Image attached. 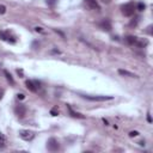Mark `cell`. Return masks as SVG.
Wrapping results in <instances>:
<instances>
[{
	"mask_svg": "<svg viewBox=\"0 0 153 153\" xmlns=\"http://www.w3.org/2000/svg\"><path fill=\"white\" fill-rule=\"evenodd\" d=\"M121 10H122V13L126 17H131L134 14V12H135V5L133 2H128V4L123 5L121 7Z\"/></svg>",
	"mask_w": 153,
	"mask_h": 153,
	"instance_id": "obj_1",
	"label": "cell"
},
{
	"mask_svg": "<svg viewBox=\"0 0 153 153\" xmlns=\"http://www.w3.org/2000/svg\"><path fill=\"white\" fill-rule=\"evenodd\" d=\"M84 98L93 102H104V100H111L114 97L112 96H88V94H81Z\"/></svg>",
	"mask_w": 153,
	"mask_h": 153,
	"instance_id": "obj_2",
	"label": "cell"
},
{
	"mask_svg": "<svg viewBox=\"0 0 153 153\" xmlns=\"http://www.w3.org/2000/svg\"><path fill=\"white\" fill-rule=\"evenodd\" d=\"M19 136L25 141H31L35 137V133L29 129H22V130H19Z\"/></svg>",
	"mask_w": 153,
	"mask_h": 153,
	"instance_id": "obj_3",
	"label": "cell"
},
{
	"mask_svg": "<svg viewBox=\"0 0 153 153\" xmlns=\"http://www.w3.org/2000/svg\"><path fill=\"white\" fill-rule=\"evenodd\" d=\"M0 38L8 43H16V37L10 31H0Z\"/></svg>",
	"mask_w": 153,
	"mask_h": 153,
	"instance_id": "obj_4",
	"label": "cell"
},
{
	"mask_svg": "<svg viewBox=\"0 0 153 153\" xmlns=\"http://www.w3.org/2000/svg\"><path fill=\"white\" fill-rule=\"evenodd\" d=\"M59 147H60L59 141H57L55 137H50V139L48 140V142H47V148H48V151L55 152V151L59 149Z\"/></svg>",
	"mask_w": 153,
	"mask_h": 153,
	"instance_id": "obj_5",
	"label": "cell"
},
{
	"mask_svg": "<svg viewBox=\"0 0 153 153\" xmlns=\"http://www.w3.org/2000/svg\"><path fill=\"white\" fill-rule=\"evenodd\" d=\"M14 112H16V115H17L19 118H23V117L25 116V114H26V108H25V105H24V104L17 105V106L14 108Z\"/></svg>",
	"mask_w": 153,
	"mask_h": 153,
	"instance_id": "obj_6",
	"label": "cell"
},
{
	"mask_svg": "<svg viewBox=\"0 0 153 153\" xmlns=\"http://www.w3.org/2000/svg\"><path fill=\"white\" fill-rule=\"evenodd\" d=\"M85 5H86V7L88 10H97V11L100 10L97 0H85Z\"/></svg>",
	"mask_w": 153,
	"mask_h": 153,
	"instance_id": "obj_7",
	"label": "cell"
},
{
	"mask_svg": "<svg viewBox=\"0 0 153 153\" xmlns=\"http://www.w3.org/2000/svg\"><path fill=\"white\" fill-rule=\"evenodd\" d=\"M98 26L104 31H110L111 30V23H110L109 19H103L102 22L98 23Z\"/></svg>",
	"mask_w": 153,
	"mask_h": 153,
	"instance_id": "obj_8",
	"label": "cell"
},
{
	"mask_svg": "<svg viewBox=\"0 0 153 153\" xmlns=\"http://www.w3.org/2000/svg\"><path fill=\"white\" fill-rule=\"evenodd\" d=\"M25 85H26V88L30 90L31 92H36L37 91V87L39 85V82L37 81H32V80H26L25 81Z\"/></svg>",
	"mask_w": 153,
	"mask_h": 153,
	"instance_id": "obj_9",
	"label": "cell"
},
{
	"mask_svg": "<svg viewBox=\"0 0 153 153\" xmlns=\"http://www.w3.org/2000/svg\"><path fill=\"white\" fill-rule=\"evenodd\" d=\"M124 39H126V42H127L128 44H130V45H135V43H136V41H137V37H136V36L128 35Z\"/></svg>",
	"mask_w": 153,
	"mask_h": 153,
	"instance_id": "obj_10",
	"label": "cell"
},
{
	"mask_svg": "<svg viewBox=\"0 0 153 153\" xmlns=\"http://www.w3.org/2000/svg\"><path fill=\"white\" fill-rule=\"evenodd\" d=\"M118 74L120 75H123V76H130V78H136L137 76L136 74H134L131 72H128L126 69H118Z\"/></svg>",
	"mask_w": 153,
	"mask_h": 153,
	"instance_id": "obj_11",
	"label": "cell"
},
{
	"mask_svg": "<svg viewBox=\"0 0 153 153\" xmlns=\"http://www.w3.org/2000/svg\"><path fill=\"white\" fill-rule=\"evenodd\" d=\"M147 44H148V41L147 39H140V38H137V41L135 43V45H137L139 48H145Z\"/></svg>",
	"mask_w": 153,
	"mask_h": 153,
	"instance_id": "obj_12",
	"label": "cell"
},
{
	"mask_svg": "<svg viewBox=\"0 0 153 153\" xmlns=\"http://www.w3.org/2000/svg\"><path fill=\"white\" fill-rule=\"evenodd\" d=\"M67 108H68V110H69V114L73 116V117H78V118H84V115H81V114H79V112H75V111H73L72 110V108L69 106V105H67Z\"/></svg>",
	"mask_w": 153,
	"mask_h": 153,
	"instance_id": "obj_13",
	"label": "cell"
},
{
	"mask_svg": "<svg viewBox=\"0 0 153 153\" xmlns=\"http://www.w3.org/2000/svg\"><path fill=\"white\" fill-rule=\"evenodd\" d=\"M4 74H5V76H6V79H7V80H8V81H10V82L13 85V84H14V80H13L12 75H11V74H10L7 71H4Z\"/></svg>",
	"mask_w": 153,
	"mask_h": 153,
	"instance_id": "obj_14",
	"label": "cell"
},
{
	"mask_svg": "<svg viewBox=\"0 0 153 153\" xmlns=\"http://www.w3.org/2000/svg\"><path fill=\"white\" fill-rule=\"evenodd\" d=\"M137 23H139V17H135V18H133L131 22L129 23V26H130V27H133V26L135 27V26L137 25Z\"/></svg>",
	"mask_w": 153,
	"mask_h": 153,
	"instance_id": "obj_15",
	"label": "cell"
},
{
	"mask_svg": "<svg viewBox=\"0 0 153 153\" xmlns=\"http://www.w3.org/2000/svg\"><path fill=\"white\" fill-rule=\"evenodd\" d=\"M136 8H137L139 11H143V10L146 8V5H145L143 2H139V4H137V6H136Z\"/></svg>",
	"mask_w": 153,
	"mask_h": 153,
	"instance_id": "obj_16",
	"label": "cell"
},
{
	"mask_svg": "<svg viewBox=\"0 0 153 153\" xmlns=\"http://www.w3.org/2000/svg\"><path fill=\"white\" fill-rule=\"evenodd\" d=\"M5 142H6V139H5L4 134H2V133H0V143H1V147H4V146H5Z\"/></svg>",
	"mask_w": 153,
	"mask_h": 153,
	"instance_id": "obj_17",
	"label": "cell"
},
{
	"mask_svg": "<svg viewBox=\"0 0 153 153\" xmlns=\"http://www.w3.org/2000/svg\"><path fill=\"white\" fill-rule=\"evenodd\" d=\"M56 2H57V0H47V5L50 7H54Z\"/></svg>",
	"mask_w": 153,
	"mask_h": 153,
	"instance_id": "obj_18",
	"label": "cell"
},
{
	"mask_svg": "<svg viewBox=\"0 0 153 153\" xmlns=\"http://www.w3.org/2000/svg\"><path fill=\"white\" fill-rule=\"evenodd\" d=\"M50 114H51L53 116H57V115H59V109H57V108L51 109V110H50Z\"/></svg>",
	"mask_w": 153,
	"mask_h": 153,
	"instance_id": "obj_19",
	"label": "cell"
},
{
	"mask_svg": "<svg viewBox=\"0 0 153 153\" xmlns=\"http://www.w3.org/2000/svg\"><path fill=\"white\" fill-rule=\"evenodd\" d=\"M139 135V131H136V130H131L130 133H129V136L130 137H135V136H137Z\"/></svg>",
	"mask_w": 153,
	"mask_h": 153,
	"instance_id": "obj_20",
	"label": "cell"
},
{
	"mask_svg": "<svg viewBox=\"0 0 153 153\" xmlns=\"http://www.w3.org/2000/svg\"><path fill=\"white\" fill-rule=\"evenodd\" d=\"M6 12V6L5 5H0V14H4Z\"/></svg>",
	"mask_w": 153,
	"mask_h": 153,
	"instance_id": "obj_21",
	"label": "cell"
},
{
	"mask_svg": "<svg viewBox=\"0 0 153 153\" xmlns=\"http://www.w3.org/2000/svg\"><path fill=\"white\" fill-rule=\"evenodd\" d=\"M17 97H18V99H24L25 98V94L24 93H18Z\"/></svg>",
	"mask_w": 153,
	"mask_h": 153,
	"instance_id": "obj_22",
	"label": "cell"
},
{
	"mask_svg": "<svg viewBox=\"0 0 153 153\" xmlns=\"http://www.w3.org/2000/svg\"><path fill=\"white\" fill-rule=\"evenodd\" d=\"M147 32H148L149 35H152V33H153V32H152V25H149V26L147 27Z\"/></svg>",
	"mask_w": 153,
	"mask_h": 153,
	"instance_id": "obj_23",
	"label": "cell"
},
{
	"mask_svg": "<svg viewBox=\"0 0 153 153\" xmlns=\"http://www.w3.org/2000/svg\"><path fill=\"white\" fill-rule=\"evenodd\" d=\"M4 93H5V91L2 90V88H0V100L2 99V97H4Z\"/></svg>",
	"mask_w": 153,
	"mask_h": 153,
	"instance_id": "obj_24",
	"label": "cell"
},
{
	"mask_svg": "<svg viewBox=\"0 0 153 153\" xmlns=\"http://www.w3.org/2000/svg\"><path fill=\"white\" fill-rule=\"evenodd\" d=\"M35 30H36L37 32H43V29H42V27H39V26H37V27H35Z\"/></svg>",
	"mask_w": 153,
	"mask_h": 153,
	"instance_id": "obj_25",
	"label": "cell"
},
{
	"mask_svg": "<svg viewBox=\"0 0 153 153\" xmlns=\"http://www.w3.org/2000/svg\"><path fill=\"white\" fill-rule=\"evenodd\" d=\"M147 121H148V122H152V117H151V115H149V112L147 114Z\"/></svg>",
	"mask_w": 153,
	"mask_h": 153,
	"instance_id": "obj_26",
	"label": "cell"
},
{
	"mask_svg": "<svg viewBox=\"0 0 153 153\" xmlns=\"http://www.w3.org/2000/svg\"><path fill=\"white\" fill-rule=\"evenodd\" d=\"M17 73L20 74V75H23V71H22V69H17Z\"/></svg>",
	"mask_w": 153,
	"mask_h": 153,
	"instance_id": "obj_27",
	"label": "cell"
},
{
	"mask_svg": "<svg viewBox=\"0 0 153 153\" xmlns=\"http://www.w3.org/2000/svg\"><path fill=\"white\" fill-rule=\"evenodd\" d=\"M103 2H105V4H108V2H110V0H102Z\"/></svg>",
	"mask_w": 153,
	"mask_h": 153,
	"instance_id": "obj_28",
	"label": "cell"
}]
</instances>
